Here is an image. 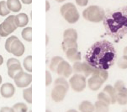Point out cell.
Instances as JSON below:
<instances>
[{"mask_svg": "<svg viewBox=\"0 0 127 112\" xmlns=\"http://www.w3.org/2000/svg\"><path fill=\"white\" fill-rule=\"evenodd\" d=\"M117 58V52L113 45L103 40L93 44L87 51L85 59L91 67L106 70L111 67Z\"/></svg>", "mask_w": 127, "mask_h": 112, "instance_id": "1", "label": "cell"}, {"mask_svg": "<svg viewBox=\"0 0 127 112\" xmlns=\"http://www.w3.org/2000/svg\"><path fill=\"white\" fill-rule=\"evenodd\" d=\"M103 25L107 34L118 42L127 35V6L107 12Z\"/></svg>", "mask_w": 127, "mask_h": 112, "instance_id": "2", "label": "cell"}, {"mask_svg": "<svg viewBox=\"0 0 127 112\" xmlns=\"http://www.w3.org/2000/svg\"><path fill=\"white\" fill-rule=\"evenodd\" d=\"M60 13L62 16L69 23L76 22L79 18V14L74 5L71 3H66L60 8Z\"/></svg>", "mask_w": 127, "mask_h": 112, "instance_id": "3", "label": "cell"}, {"mask_svg": "<svg viewBox=\"0 0 127 112\" xmlns=\"http://www.w3.org/2000/svg\"><path fill=\"white\" fill-rule=\"evenodd\" d=\"M16 86L18 88H25L32 82V75L22 71L17 74L13 78Z\"/></svg>", "mask_w": 127, "mask_h": 112, "instance_id": "4", "label": "cell"}, {"mask_svg": "<svg viewBox=\"0 0 127 112\" xmlns=\"http://www.w3.org/2000/svg\"><path fill=\"white\" fill-rule=\"evenodd\" d=\"M6 65L8 69V75L12 79L17 74L23 71L20 61L16 58H10L8 59Z\"/></svg>", "mask_w": 127, "mask_h": 112, "instance_id": "5", "label": "cell"}, {"mask_svg": "<svg viewBox=\"0 0 127 112\" xmlns=\"http://www.w3.org/2000/svg\"><path fill=\"white\" fill-rule=\"evenodd\" d=\"M68 89L61 85H54L51 92L52 100L56 102L62 101L65 97Z\"/></svg>", "mask_w": 127, "mask_h": 112, "instance_id": "6", "label": "cell"}, {"mask_svg": "<svg viewBox=\"0 0 127 112\" xmlns=\"http://www.w3.org/2000/svg\"><path fill=\"white\" fill-rule=\"evenodd\" d=\"M69 83L72 89L76 92L82 91L85 86V78L78 74H74L70 78Z\"/></svg>", "mask_w": 127, "mask_h": 112, "instance_id": "7", "label": "cell"}, {"mask_svg": "<svg viewBox=\"0 0 127 112\" xmlns=\"http://www.w3.org/2000/svg\"><path fill=\"white\" fill-rule=\"evenodd\" d=\"M25 47L23 43L17 37L12 42L10 46L9 53L12 54L14 56L19 57L24 53Z\"/></svg>", "mask_w": 127, "mask_h": 112, "instance_id": "8", "label": "cell"}, {"mask_svg": "<svg viewBox=\"0 0 127 112\" xmlns=\"http://www.w3.org/2000/svg\"><path fill=\"white\" fill-rule=\"evenodd\" d=\"M56 72L61 77L67 78L71 74L72 68L67 61L63 60L59 63Z\"/></svg>", "mask_w": 127, "mask_h": 112, "instance_id": "9", "label": "cell"}, {"mask_svg": "<svg viewBox=\"0 0 127 112\" xmlns=\"http://www.w3.org/2000/svg\"><path fill=\"white\" fill-rule=\"evenodd\" d=\"M2 24L4 30L9 35L13 32L18 27L15 23V16L13 15L8 16Z\"/></svg>", "mask_w": 127, "mask_h": 112, "instance_id": "10", "label": "cell"}, {"mask_svg": "<svg viewBox=\"0 0 127 112\" xmlns=\"http://www.w3.org/2000/svg\"><path fill=\"white\" fill-rule=\"evenodd\" d=\"M0 91L1 95L3 98H10L14 95L15 89L12 83L6 82L2 85Z\"/></svg>", "mask_w": 127, "mask_h": 112, "instance_id": "11", "label": "cell"}, {"mask_svg": "<svg viewBox=\"0 0 127 112\" xmlns=\"http://www.w3.org/2000/svg\"><path fill=\"white\" fill-rule=\"evenodd\" d=\"M28 16L24 13H20L15 15V23L17 27H24L28 24Z\"/></svg>", "mask_w": 127, "mask_h": 112, "instance_id": "12", "label": "cell"}, {"mask_svg": "<svg viewBox=\"0 0 127 112\" xmlns=\"http://www.w3.org/2000/svg\"><path fill=\"white\" fill-rule=\"evenodd\" d=\"M65 53L66 57L71 61H76L80 60V54L77 51V49H69Z\"/></svg>", "mask_w": 127, "mask_h": 112, "instance_id": "13", "label": "cell"}, {"mask_svg": "<svg viewBox=\"0 0 127 112\" xmlns=\"http://www.w3.org/2000/svg\"><path fill=\"white\" fill-rule=\"evenodd\" d=\"M6 3L9 10L14 12L19 11L22 7L19 0H7Z\"/></svg>", "mask_w": 127, "mask_h": 112, "instance_id": "14", "label": "cell"}, {"mask_svg": "<svg viewBox=\"0 0 127 112\" xmlns=\"http://www.w3.org/2000/svg\"><path fill=\"white\" fill-rule=\"evenodd\" d=\"M62 47L64 52L71 48H77V44L76 40L72 39H64L62 43Z\"/></svg>", "mask_w": 127, "mask_h": 112, "instance_id": "15", "label": "cell"}, {"mask_svg": "<svg viewBox=\"0 0 127 112\" xmlns=\"http://www.w3.org/2000/svg\"><path fill=\"white\" fill-rule=\"evenodd\" d=\"M73 69L75 73H83L86 75H88V67L85 63L76 62L73 65Z\"/></svg>", "mask_w": 127, "mask_h": 112, "instance_id": "16", "label": "cell"}, {"mask_svg": "<svg viewBox=\"0 0 127 112\" xmlns=\"http://www.w3.org/2000/svg\"><path fill=\"white\" fill-rule=\"evenodd\" d=\"M64 60V59L59 56H55L53 57L51 61V63L50 64V68L52 71L56 72L57 67L59 64V63Z\"/></svg>", "mask_w": 127, "mask_h": 112, "instance_id": "17", "label": "cell"}, {"mask_svg": "<svg viewBox=\"0 0 127 112\" xmlns=\"http://www.w3.org/2000/svg\"><path fill=\"white\" fill-rule=\"evenodd\" d=\"M21 36L24 40L27 42H31L32 28L30 27H27L23 29L21 32Z\"/></svg>", "mask_w": 127, "mask_h": 112, "instance_id": "18", "label": "cell"}, {"mask_svg": "<svg viewBox=\"0 0 127 112\" xmlns=\"http://www.w3.org/2000/svg\"><path fill=\"white\" fill-rule=\"evenodd\" d=\"M77 38V33L73 29H68L64 33V39H72L76 41Z\"/></svg>", "mask_w": 127, "mask_h": 112, "instance_id": "19", "label": "cell"}, {"mask_svg": "<svg viewBox=\"0 0 127 112\" xmlns=\"http://www.w3.org/2000/svg\"><path fill=\"white\" fill-rule=\"evenodd\" d=\"M14 112H27L28 107L26 105L23 103H17L14 104L12 107Z\"/></svg>", "mask_w": 127, "mask_h": 112, "instance_id": "20", "label": "cell"}, {"mask_svg": "<svg viewBox=\"0 0 127 112\" xmlns=\"http://www.w3.org/2000/svg\"><path fill=\"white\" fill-rule=\"evenodd\" d=\"M24 99L29 104L32 103V87L24 89L23 90Z\"/></svg>", "mask_w": 127, "mask_h": 112, "instance_id": "21", "label": "cell"}, {"mask_svg": "<svg viewBox=\"0 0 127 112\" xmlns=\"http://www.w3.org/2000/svg\"><path fill=\"white\" fill-rule=\"evenodd\" d=\"M79 109L81 112H92L93 111L92 106L87 102H82L79 105Z\"/></svg>", "mask_w": 127, "mask_h": 112, "instance_id": "22", "label": "cell"}, {"mask_svg": "<svg viewBox=\"0 0 127 112\" xmlns=\"http://www.w3.org/2000/svg\"><path fill=\"white\" fill-rule=\"evenodd\" d=\"M10 11L8 8L6 2L4 0L0 1V15L5 16L10 13Z\"/></svg>", "mask_w": 127, "mask_h": 112, "instance_id": "23", "label": "cell"}, {"mask_svg": "<svg viewBox=\"0 0 127 112\" xmlns=\"http://www.w3.org/2000/svg\"><path fill=\"white\" fill-rule=\"evenodd\" d=\"M24 68L29 72H32V56L31 55L26 56L23 60Z\"/></svg>", "mask_w": 127, "mask_h": 112, "instance_id": "24", "label": "cell"}, {"mask_svg": "<svg viewBox=\"0 0 127 112\" xmlns=\"http://www.w3.org/2000/svg\"><path fill=\"white\" fill-rule=\"evenodd\" d=\"M54 85H63L67 88V89H69V84L66 80L65 79V78L63 77H60L57 78L55 80Z\"/></svg>", "mask_w": 127, "mask_h": 112, "instance_id": "25", "label": "cell"}, {"mask_svg": "<svg viewBox=\"0 0 127 112\" xmlns=\"http://www.w3.org/2000/svg\"><path fill=\"white\" fill-rule=\"evenodd\" d=\"M17 38V37L15 36H11L10 37H9L5 41V50L9 53V50H10V46L12 43V42L14 41V39H15Z\"/></svg>", "mask_w": 127, "mask_h": 112, "instance_id": "26", "label": "cell"}, {"mask_svg": "<svg viewBox=\"0 0 127 112\" xmlns=\"http://www.w3.org/2000/svg\"><path fill=\"white\" fill-rule=\"evenodd\" d=\"M52 81V78L51 73L48 70L46 71V86L50 85Z\"/></svg>", "mask_w": 127, "mask_h": 112, "instance_id": "27", "label": "cell"}, {"mask_svg": "<svg viewBox=\"0 0 127 112\" xmlns=\"http://www.w3.org/2000/svg\"><path fill=\"white\" fill-rule=\"evenodd\" d=\"M9 34H8L3 29L2 24L1 23L0 24V36L2 37H5L8 36Z\"/></svg>", "mask_w": 127, "mask_h": 112, "instance_id": "28", "label": "cell"}, {"mask_svg": "<svg viewBox=\"0 0 127 112\" xmlns=\"http://www.w3.org/2000/svg\"><path fill=\"white\" fill-rule=\"evenodd\" d=\"M0 112H14V111L12 108H10L8 107H3L0 109Z\"/></svg>", "mask_w": 127, "mask_h": 112, "instance_id": "29", "label": "cell"}, {"mask_svg": "<svg viewBox=\"0 0 127 112\" xmlns=\"http://www.w3.org/2000/svg\"><path fill=\"white\" fill-rule=\"evenodd\" d=\"M76 0V3L80 6L86 5L88 2V0Z\"/></svg>", "mask_w": 127, "mask_h": 112, "instance_id": "30", "label": "cell"}, {"mask_svg": "<svg viewBox=\"0 0 127 112\" xmlns=\"http://www.w3.org/2000/svg\"><path fill=\"white\" fill-rule=\"evenodd\" d=\"M22 2L25 4H29L32 2V0H21Z\"/></svg>", "mask_w": 127, "mask_h": 112, "instance_id": "31", "label": "cell"}, {"mask_svg": "<svg viewBox=\"0 0 127 112\" xmlns=\"http://www.w3.org/2000/svg\"><path fill=\"white\" fill-rule=\"evenodd\" d=\"M50 8V5L48 0H46V11H48Z\"/></svg>", "mask_w": 127, "mask_h": 112, "instance_id": "32", "label": "cell"}, {"mask_svg": "<svg viewBox=\"0 0 127 112\" xmlns=\"http://www.w3.org/2000/svg\"><path fill=\"white\" fill-rule=\"evenodd\" d=\"M3 62V58L1 55H0V66L2 64Z\"/></svg>", "mask_w": 127, "mask_h": 112, "instance_id": "33", "label": "cell"}, {"mask_svg": "<svg viewBox=\"0 0 127 112\" xmlns=\"http://www.w3.org/2000/svg\"><path fill=\"white\" fill-rule=\"evenodd\" d=\"M66 112H77V111H76V110H75L70 109V110H68Z\"/></svg>", "mask_w": 127, "mask_h": 112, "instance_id": "34", "label": "cell"}, {"mask_svg": "<svg viewBox=\"0 0 127 112\" xmlns=\"http://www.w3.org/2000/svg\"><path fill=\"white\" fill-rule=\"evenodd\" d=\"M57 2H64V1L65 0H55Z\"/></svg>", "mask_w": 127, "mask_h": 112, "instance_id": "35", "label": "cell"}, {"mask_svg": "<svg viewBox=\"0 0 127 112\" xmlns=\"http://www.w3.org/2000/svg\"><path fill=\"white\" fill-rule=\"evenodd\" d=\"M2 78L1 76L0 75V85L1 84V83H2Z\"/></svg>", "mask_w": 127, "mask_h": 112, "instance_id": "36", "label": "cell"}, {"mask_svg": "<svg viewBox=\"0 0 127 112\" xmlns=\"http://www.w3.org/2000/svg\"><path fill=\"white\" fill-rule=\"evenodd\" d=\"M46 112H52L51 111L49 110H46Z\"/></svg>", "mask_w": 127, "mask_h": 112, "instance_id": "37", "label": "cell"}, {"mask_svg": "<svg viewBox=\"0 0 127 112\" xmlns=\"http://www.w3.org/2000/svg\"><path fill=\"white\" fill-rule=\"evenodd\" d=\"M29 112H32V111H31V110H30V111H29Z\"/></svg>", "mask_w": 127, "mask_h": 112, "instance_id": "38", "label": "cell"}, {"mask_svg": "<svg viewBox=\"0 0 127 112\" xmlns=\"http://www.w3.org/2000/svg\"></svg>", "mask_w": 127, "mask_h": 112, "instance_id": "39", "label": "cell"}]
</instances>
